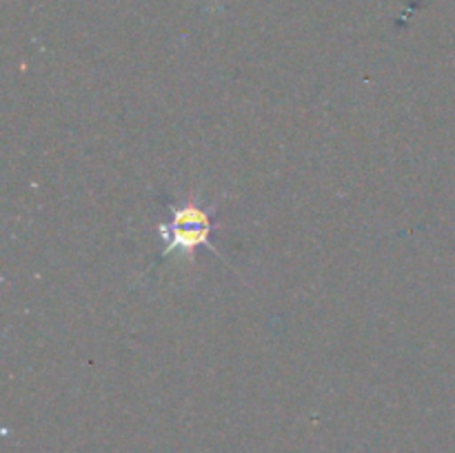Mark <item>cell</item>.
Segmentation results:
<instances>
[{
  "label": "cell",
  "instance_id": "6da1fadb",
  "mask_svg": "<svg viewBox=\"0 0 455 453\" xmlns=\"http://www.w3.org/2000/svg\"><path fill=\"white\" fill-rule=\"evenodd\" d=\"M167 209L172 213V220L160 222L156 226V234L164 242L163 251H160V260L176 253V256L185 258L187 265H191L200 247L218 253L216 247L212 244L213 231L218 229V222L213 220V216H216L213 204L203 207L200 194H189L185 203H167Z\"/></svg>",
  "mask_w": 455,
  "mask_h": 453
},
{
  "label": "cell",
  "instance_id": "7a4b0ae2",
  "mask_svg": "<svg viewBox=\"0 0 455 453\" xmlns=\"http://www.w3.org/2000/svg\"><path fill=\"white\" fill-rule=\"evenodd\" d=\"M212 4H213V0H212Z\"/></svg>",
  "mask_w": 455,
  "mask_h": 453
}]
</instances>
